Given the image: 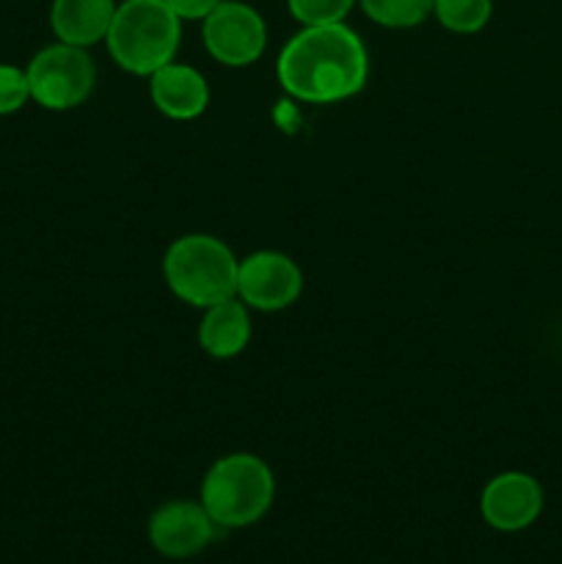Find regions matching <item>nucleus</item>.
Instances as JSON below:
<instances>
[{
	"label": "nucleus",
	"instance_id": "7",
	"mask_svg": "<svg viewBox=\"0 0 562 564\" xmlns=\"http://www.w3.org/2000/svg\"><path fill=\"white\" fill-rule=\"evenodd\" d=\"M303 292V273L281 251H253L237 264V297L257 312L290 308Z\"/></svg>",
	"mask_w": 562,
	"mask_h": 564
},
{
	"label": "nucleus",
	"instance_id": "2",
	"mask_svg": "<svg viewBox=\"0 0 562 564\" xmlns=\"http://www.w3.org/2000/svg\"><path fill=\"white\" fill-rule=\"evenodd\" d=\"M180 39L182 20L165 0H121L105 44L119 69L149 77L176 58Z\"/></svg>",
	"mask_w": 562,
	"mask_h": 564
},
{
	"label": "nucleus",
	"instance_id": "13",
	"mask_svg": "<svg viewBox=\"0 0 562 564\" xmlns=\"http://www.w3.org/2000/svg\"><path fill=\"white\" fill-rule=\"evenodd\" d=\"M435 0H358L364 14L380 28H395V31H406V28L422 25L428 17H433Z\"/></svg>",
	"mask_w": 562,
	"mask_h": 564
},
{
	"label": "nucleus",
	"instance_id": "3",
	"mask_svg": "<svg viewBox=\"0 0 562 564\" xmlns=\"http://www.w3.org/2000/svg\"><path fill=\"white\" fill-rule=\"evenodd\" d=\"M275 479L268 463L251 452H235L209 466L202 482V505L218 529H242L270 510Z\"/></svg>",
	"mask_w": 562,
	"mask_h": 564
},
{
	"label": "nucleus",
	"instance_id": "5",
	"mask_svg": "<svg viewBox=\"0 0 562 564\" xmlns=\"http://www.w3.org/2000/svg\"><path fill=\"white\" fill-rule=\"evenodd\" d=\"M31 99L47 110H72L91 97L97 66L86 47L55 42L39 50L28 64Z\"/></svg>",
	"mask_w": 562,
	"mask_h": 564
},
{
	"label": "nucleus",
	"instance_id": "14",
	"mask_svg": "<svg viewBox=\"0 0 562 564\" xmlns=\"http://www.w3.org/2000/svg\"><path fill=\"white\" fill-rule=\"evenodd\" d=\"M494 0H435L433 17L450 33H479L490 22Z\"/></svg>",
	"mask_w": 562,
	"mask_h": 564
},
{
	"label": "nucleus",
	"instance_id": "9",
	"mask_svg": "<svg viewBox=\"0 0 562 564\" xmlns=\"http://www.w3.org/2000/svg\"><path fill=\"white\" fill-rule=\"evenodd\" d=\"M543 510V488L523 471H505L485 485L479 512L496 532H521L532 527Z\"/></svg>",
	"mask_w": 562,
	"mask_h": 564
},
{
	"label": "nucleus",
	"instance_id": "8",
	"mask_svg": "<svg viewBox=\"0 0 562 564\" xmlns=\"http://www.w3.org/2000/svg\"><path fill=\"white\" fill-rule=\"evenodd\" d=\"M215 521L202 501H165L149 518V543L169 560H191L202 554L215 538Z\"/></svg>",
	"mask_w": 562,
	"mask_h": 564
},
{
	"label": "nucleus",
	"instance_id": "4",
	"mask_svg": "<svg viewBox=\"0 0 562 564\" xmlns=\"http://www.w3.org/2000/svg\"><path fill=\"white\" fill-rule=\"evenodd\" d=\"M237 259L213 235H185L163 257V279L187 306L209 308L237 295Z\"/></svg>",
	"mask_w": 562,
	"mask_h": 564
},
{
	"label": "nucleus",
	"instance_id": "1",
	"mask_svg": "<svg viewBox=\"0 0 562 564\" xmlns=\"http://www.w3.org/2000/svg\"><path fill=\"white\" fill-rule=\"evenodd\" d=\"M275 75L281 88L301 102H342L367 86L369 53L345 22L303 25L281 47Z\"/></svg>",
	"mask_w": 562,
	"mask_h": 564
},
{
	"label": "nucleus",
	"instance_id": "10",
	"mask_svg": "<svg viewBox=\"0 0 562 564\" xmlns=\"http://www.w3.org/2000/svg\"><path fill=\"white\" fill-rule=\"evenodd\" d=\"M149 97L154 108L174 121H191L207 110L209 86L207 77L187 64L160 66L154 75H149Z\"/></svg>",
	"mask_w": 562,
	"mask_h": 564
},
{
	"label": "nucleus",
	"instance_id": "6",
	"mask_svg": "<svg viewBox=\"0 0 562 564\" xmlns=\"http://www.w3.org/2000/svg\"><path fill=\"white\" fill-rule=\"evenodd\" d=\"M207 53L224 66H251L268 47V25L253 6L242 0H220L213 14L202 22Z\"/></svg>",
	"mask_w": 562,
	"mask_h": 564
},
{
	"label": "nucleus",
	"instance_id": "11",
	"mask_svg": "<svg viewBox=\"0 0 562 564\" xmlns=\"http://www.w3.org/2000/svg\"><path fill=\"white\" fill-rule=\"evenodd\" d=\"M116 6V0H53L50 28L58 42L88 50L91 44L105 42Z\"/></svg>",
	"mask_w": 562,
	"mask_h": 564
},
{
	"label": "nucleus",
	"instance_id": "17",
	"mask_svg": "<svg viewBox=\"0 0 562 564\" xmlns=\"http://www.w3.org/2000/svg\"><path fill=\"white\" fill-rule=\"evenodd\" d=\"M218 3L220 0H165V6H169L182 22H204L213 14Z\"/></svg>",
	"mask_w": 562,
	"mask_h": 564
},
{
	"label": "nucleus",
	"instance_id": "12",
	"mask_svg": "<svg viewBox=\"0 0 562 564\" xmlns=\"http://www.w3.org/2000/svg\"><path fill=\"white\" fill-rule=\"evenodd\" d=\"M251 341V317L248 306L240 297H229L215 306L204 308L202 325H198V345L213 358H235Z\"/></svg>",
	"mask_w": 562,
	"mask_h": 564
},
{
	"label": "nucleus",
	"instance_id": "15",
	"mask_svg": "<svg viewBox=\"0 0 562 564\" xmlns=\"http://www.w3.org/2000/svg\"><path fill=\"white\" fill-rule=\"evenodd\" d=\"M358 0H287V9L301 25H336L345 22Z\"/></svg>",
	"mask_w": 562,
	"mask_h": 564
},
{
	"label": "nucleus",
	"instance_id": "16",
	"mask_svg": "<svg viewBox=\"0 0 562 564\" xmlns=\"http://www.w3.org/2000/svg\"><path fill=\"white\" fill-rule=\"evenodd\" d=\"M31 99L28 72L14 64H0V116L17 113Z\"/></svg>",
	"mask_w": 562,
	"mask_h": 564
}]
</instances>
